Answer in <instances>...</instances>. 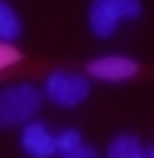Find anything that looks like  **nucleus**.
<instances>
[{"mask_svg": "<svg viewBox=\"0 0 154 158\" xmlns=\"http://www.w3.org/2000/svg\"><path fill=\"white\" fill-rule=\"evenodd\" d=\"M138 16H141V0H93L87 10V23L100 39H109L122 19H138Z\"/></svg>", "mask_w": 154, "mask_h": 158, "instance_id": "obj_2", "label": "nucleus"}, {"mask_svg": "<svg viewBox=\"0 0 154 158\" xmlns=\"http://www.w3.org/2000/svg\"><path fill=\"white\" fill-rule=\"evenodd\" d=\"M42 90L29 81L10 84L0 90V126H23L29 119H36V113L42 110Z\"/></svg>", "mask_w": 154, "mask_h": 158, "instance_id": "obj_1", "label": "nucleus"}, {"mask_svg": "<svg viewBox=\"0 0 154 158\" xmlns=\"http://www.w3.org/2000/svg\"><path fill=\"white\" fill-rule=\"evenodd\" d=\"M106 158H144V145H141V139H138V135L122 132V135H116V139L109 142Z\"/></svg>", "mask_w": 154, "mask_h": 158, "instance_id": "obj_6", "label": "nucleus"}, {"mask_svg": "<svg viewBox=\"0 0 154 158\" xmlns=\"http://www.w3.org/2000/svg\"><path fill=\"white\" fill-rule=\"evenodd\" d=\"M58 158H100V152H96V148H90V145H80V148L64 152V155H58Z\"/></svg>", "mask_w": 154, "mask_h": 158, "instance_id": "obj_10", "label": "nucleus"}, {"mask_svg": "<svg viewBox=\"0 0 154 158\" xmlns=\"http://www.w3.org/2000/svg\"><path fill=\"white\" fill-rule=\"evenodd\" d=\"M138 74V61L129 55H103V58L87 61V77L90 81H109V84H122L129 77Z\"/></svg>", "mask_w": 154, "mask_h": 158, "instance_id": "obj_4", "label": "nucleus"}, {"mask_svg": "<svg viewBox=\"0 0 154 158\" xmlns=\"http://www.w3.org/2000/svg\"><path fill=\"white\" fill-rule=\"evenodd\" d=\"M23 35V19L6 0H0V42H16Z\"/></svg>", "mask_w": 154, "mask_h": 158, "instance_id": "obj_7", "label": "nucleus"}, {"mask_svg": "<svg viewBox=\"0 0 154 158\" xmlns=\"http://www.w3.org/2000/svg\"><path fill=\"white\" fill-rule=\"evenodd\" d=\"M55 139H58V155L74 152V148H80V145H83V139H80V132H77V129H64V132H55Z\"/></svg>", "mask_w": 154, "mask_h": 158, "instance_id": "obj_8", "label": "nucleus"}, {"mask_svg": "<svg viewBox=\"0 0 154 158\" xmlns=\"http://www.w3.org/2000/svg\"><path fill=\"white\" fill-rule=\"evenodd\" d=\"M144 158H154V145H151V148H144Z\"/></svg>", "mask_w": 154, "mask_h": 158, "instance_id": "obj_11", "label": "nucleus"}, {"mask_svg": "<svg viewBox=\"0 0 154 158\" xmlns=\"http://www.w3.org/2000/svg\"><path fill=\"white\" fill-rule=\"evenodd\" d=\"M19 48L13 45V42H0V71H6V68H13V64H19Z\"/></svg>", "mask_w": 154, "mask_h": 158, "instance_id": "obj_9", "label": "nucleus"}, {"mask_svg": "<svg viewBox=\"0 0 154 158\" xmlns=\"http://www.w3.org/2000/svg\"><path fill=\"white\" fill-rule=\"evenodd\" d=\"M42 94L58 106H77L90 97V77L77 74V71H52L45 77Z\"/></svg>", "mask_w": 154, "mask_h": 158, "instance_id": "obj_3", "label": "nucleus"}, {"mask_svg": "<svg viewBox=\"0 0 154 158\" xmlns=\"http://www.w3.org/2000/svg\"><path fill=\"white\" fill-rule=\"evenodd\" d=\"M19 145L29 158H58V139L45 123H23V132H19Z\"/></svg>", "mask_w": 154, "mask_h": 158, "instance_id": "obj_5", "label": "nucleus"}]
</instances>
